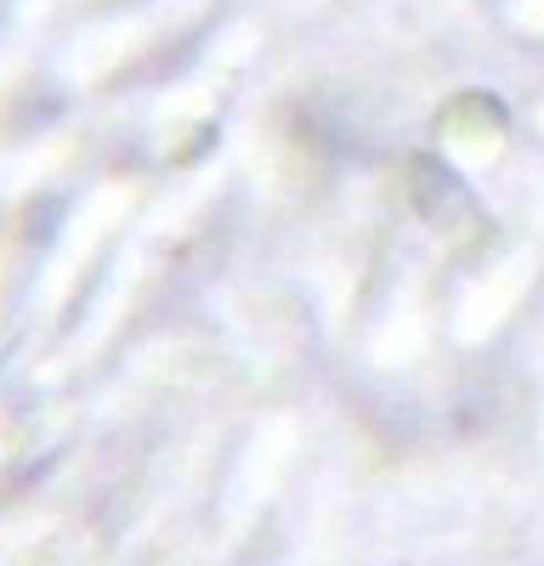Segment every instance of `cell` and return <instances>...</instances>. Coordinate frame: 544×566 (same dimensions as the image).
Returning a JSON list of instances; mask_svg holds the SVG:
<instances>
[{"label": "cell", "instance_id": "6da1fadb", "mask_svg": "<svg viewBox=\"0 0 544 566\" xmlns=\"http://www.w3.org/2000/svg\"><path fill=\"white\" fill-rule=\"evenodd\" d=\"M437 130H442V148H448L453 159H493L499 142H505V114L471 91V97H460V103L442 108Z\"/></svg>", "mask_w": 544, "mask_h": 566}, {"label": "cell", "instance_id": "7a4b0ae2", "mask_svg": "<svg viewBox=\"0 0 544 566\" xmlns=\"http://www.w3.org/2000/svg\"><path fill=\"white\" fill-rule=\"evenodd\" d=\"M533 125H538V130H544V103H538V108H533Z\"/></svg>", "mask_w": 544, "mask_h": 566}]
</instances>
